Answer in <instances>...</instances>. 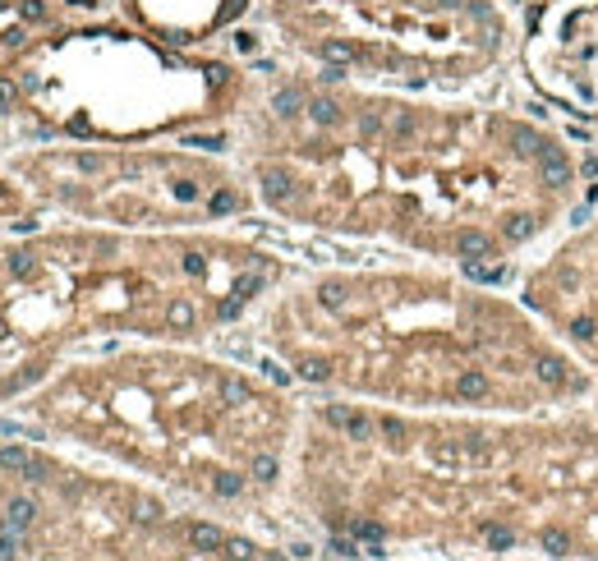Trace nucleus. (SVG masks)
Returning <instances> with one entry per match:
<instances>
[{"label":"nucleus","mask_w":598,"mask_h":561,"mask_svg":"<svg viewBox=\"0 0 598 561\" xmlns=\"http://www.w3.org/2000/svg\"><path fill=\"white\" fill-rule=\"evenodd\" d=\"M28 520H33V502H28V497H19V502L10 507V520H5V529H10L14 539H19L23 529H28Z\"/></svg>","instance_id":"1"},{"label":"nucleus","mask_w":598,"mask_h":561,"mask_svg":"<svg viewBox=\"0 0 598 561\" xmlns=\"http://www.w3.org/2000/svg\"><path fill=\"white\" fill-rule=\"evenodd\" d=\"M189 539L198 543V548H221V543H226L221 529H212V525H194V529H189Z\"/></svg>","instance_id":"2"},{"label":"nucleus","mask_w":598,"mask_h":561,"mask_svg":"<svg viewBox=\"0 0 598 561\" xmlns=\"http://www.w3.org/2000/svg\"><path fill=\"white\" fill-rule=\"evenodd\" d=\"M543 548H553V552H566V534H557V529H548V534H543Z\"/></svg>","instance_id":"3"},{"label":"nucleus","mask_w":598,"mask_h":561,"mask_svg":"<svg viewBox=\"0 0 598 561\" xmlns=\"http://www.w3.org/2000/svg\"><path fill=\"white\" fill-rule=\"evenodd\" d=\"M0 561H14V534H10V529L0 534Z\"/></svg>","instance_id":"4"},{"label":"nucleus","mask_w":598,"mask_h":561,"mask_svg":"<svg viewBox=\"0 0 598 561\" xmlns=\"http://www.w3.org/2000/svg\"><path fill=\"white\" fill-rule=\"evenodd\" d=\"M483 386H488L483 377H479V373H469V377H465V396H483Z\"/></svg>","instance_id":"5"},{"label":"nucleus","mask_w":598,"mask_h":561,"mask_svg":"<svg viewBox=\"0 0 598 561\" xmlns=\"http://www.w3.org/2000/svg\"><path fill=\"white\" fill-rule=\"evenodd\" d=\"M488 543H493V548H511V534L506 529H488Z\"/></svg>","instance_id":"6"},{"label":"nucleus","mask_w":598,"mask_h":561,"mask_svg":"<svg viewBox=\"0 0 598 561\" xmlns=\"http://www.w3.org/2000/svg\"><path fill=\"white\" fill-rule=\"evenodd\" d=\"M221 396L226 400H244V382H221Z\"/></svg>","instance_id":"7"},{"label":"nucleus","mask_w":598,"mask_h":561,"mask_svg":"<svg viewBox=\"0 0 598 561\" xmlns=\"http://www.w3.org/2000/svg\"><path fill=\"white\" fill-rule=\"evenodd\" d=\"M543 377H548V382H562V363L548 359V363H543Z\"/></svg>","instance_id":"8"},{"label":"nucleus","mask_w":598,"mask_h":561,"mask_svg":"<svg viewBox=\"0 0 598 561\" xmlns=\"http://www.w3.org/2000/svg\"><path fill=\"white\" fill-rule=\"evenodd\" d=\"M226 552H231V557H240V561H244V557H249V552H254V548H249V543H240V539H235V543H226Z\"/></svg>","instance_id":"9"},{"label":"nucleus","mask_w":598,"mask_h":561,"mask_svg":"<svg viewBox=\"0 0 598 561\" xmlns=\"http://www.w3.org/2000/svg\"><path fill=\"white\" fill-rule=\"evenodd\" d=\"M543 170H548V180H562V175H566V166H562V161H548Z\"/></svg>","instance_id":"10"},{"label":"nucleus","mask_w":598,"mask_h":561,"mask_svg":"<svg viewBox=\"0 0 598 561\" xmlns=\"http://www.w3.org/2000/svg\"><path fill=\"white\" fill-rule=\"evenodd\" d=\"M170 322H180V327H184V322H189V308L175 304V308H170Z\"/></svg>","instance_id":"11"}]
</instances>
